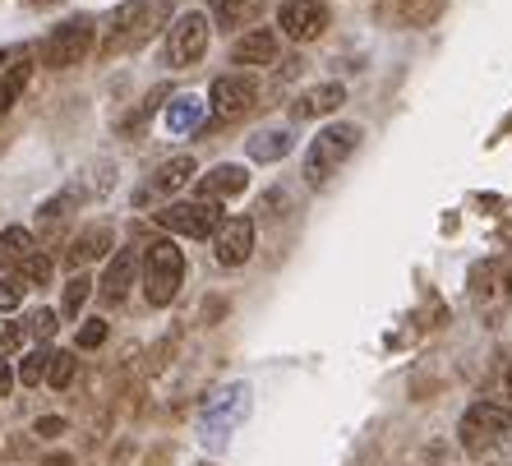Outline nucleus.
<instances>
[{
  "label": "nucleus",
  "mask_w": 512,
  "mask_h": 466,
  "mask_svg": "<svg viewBox=\"0 0 512 466\" xmlns=\"http://www.w3.org/2000/svg\"><path fill=\"white\" fill-rule=\"evenodd\" d=\"M130 282H134V250H116L107 263V273H102V287H97L102 305H125Z\"/></svg>",
  "instance_id": "obj_11"
},
{
  "label": "nucleus",
  "mask_w": 512,
  "mask_h": 466,
  "mask_svg": "<svg viewBox=\"0 0 512 466\" xmlns=\"http://www.w3.org/2000/svg\"><path fill=\"white\" fill-rule=\"evenodd\" d=\"M0 70H5V51H0Z\"/></svg>",
  "instance_id": "obj_35"
},
{
  "label": "nucleus",
  "mask_w": 512,
  "mask_h": 466,
  "mask_svg": "<svg viewBox=\"0 0 512 466\" xmlns=\"http://www.w3.org/2000/svg\"><path fill=\"white\" fill-rule=\"evenodd\" d=\"M213 254L222 268H240L254 254V222L250 217H222V227L213 231Z\"/></svg>",
  "instance_id": "obj_9"
},
{
  "label": "nucleus",
  "mask_w": 512,
  "mask_h": 466,
  "mask_svg": "<svg viewBox=\"0 0 512 466\" xmlns=\"http://www.w3.org/2000/svg\"><path fill=\"white\" fill-rule=\"evenodd\" d=\"M74 374H79V360L70 356V351H51V365H47V383L56 388V393H65L74 383Z\"/></svg>",
  "instance_id": "obj_23"
},
{
  "label": "nucleus",
  "mask_w": 512,
  "mask_h": 466,
  "mask_svg": "<svg viewBox=\"0 0 512 466\" xmlns=\"http://www.w3.org/2000/svg\"><path fill=\"white\" fill-rule=\"evenodd\" d=\"M231 60H236V65H273L277 60V33L273 28H250L245 37H236Z\"/></svg>",
  "instance_id": "obj_13"
},
{
  "label": "nucleus",
  "mask_w": 512,
  "mask_h": 466,
  "mask_svg": "<svg viewBox=\"0 0 512 466\" xmlns=\"http://www.w3.org/2000/svg\"><path fill=\"white\" fill-rule=\"evenodd\" d=\"M24 347V323L0 319V351H19Z\"/></svg>",
  "instance_id": "obj_29"
},
{
  "label": "nucleus",
  "mask_w": 512,
  "mask_h": 466,
  "mask_svg": "<svg viewBox=\"0 0 512 466\" xmlns=\"http://www.w3.org/2000/svg\"><path fill=\"white\" fill-rule=\"evenodd\" d=\"M508 397H512V370H508Z\"/></svg>",
  "instance_id": "obj_34"
},
{
  "label": "nucleus",
  "mask_w": 512,
  "mask_h": 466,
  "mask_svg": "<svg viewBox=\"0 0 512 466\" xmlns=\"http://www.w3.org/2000/svg\"><path fill=\"white\" fill-rule=\"evenodd\" d=\"M56 328H60V314L56 310H33V314H28V323H24V333L42 337V342H47Z\"/></svg>",
  "instance_id": "obj_27"
},
{
  "label": "nucleus",
  "mask_w": 512,
  "mask_h": 466,
  "mask_svg": "<svg viewBox=\"0 0 512 466\" xmlns=\"http://www.w3.org/2000/svg\"><path fill=\"white\" fill-rule=\"evenodd\" d=\"M28 79H33V60H14L10 70H0V120L14 111V102L24 97Z\"/></svg>",
  "instance_id": "obj_18"
},
{
  "label": "nucleus",
  "mask_w": 512,
  "mask_h": 466,
  "mask_svg": "<svg viewBox=\"0 0 512 466\" xmlns=\"http://www.w3.org/2000/svg\"><path fill=\"white\" fill-rule=\"evenodd\" d=\"M342 102H346L342 84H319V88H310V93L300 97V102H291V116L296 120H319V116H328V111H337Z\"/></svg>",
  "instance_id": "obj_14"
},
{
  "label": "nucleus",
  "mask_w": 512,
  "mask_h": 466,
  "mask_svg": "<svg viewBox=\"0 0 512 466\" xmlns=\"http://www.w3.org/2000/svg\"><path fill=\"white\" fill-rule=\"evenodd\" d=\"M291 144H296V139L286 130H259L250 144H245V153H250L254 162H282V157L291 153Z\"/></svg>",
  "instance_id": "obj_19"
},
{
  "label": "nucleus",
  "mask_w": 512,
  "mask_h": 466,
  "mask_svg": "<svg viewBox=\"0 0 512 466\" xmlns=\"http://www.w3.org/2000/svg\"><path fill=\"white\" fill-rule=\"evenodd\" d=\"M277 24H282V37H291V42H314L328 28V10L319 0H282Z\"/></svg>",
  "instance_id": "obj_10"
},
{
  "label": "nucleus",
  "mask_w": 512,
  "mask_h": 466,
  "mask_svg": "<svg viewBox=\"0 0 512 466\" xmlns=\"http://www.w3.org/2000/svg\"><path fill=\"white\" fill-rule=\"evenodd\" d=\"M457 439H462L466 453L499 448V443L512 439V411L499 407V402H476V407L462 416V425H457Z\"/></svg>",
  "instance_id": "obj_3"
},
{
  "label": "nucleus",
  "mask_w": 512,
  "mask_h": 466,
  "mask_svg": "<svg viewBox=\"0 0 512 466\" xmlns=\"http://www.w3.org/2000/svg\"><path fill=\"white\" fill-rule=\"evenodd\" d=\"M356 144H360L356 125H323V130L314 134L310 153H305V180H310V185H328L333 171L356 153Z\"/></svg>",
  "instance_id": "obj_2"
},
{
  "label": "nucleus",
  "mask_w": 512,
  "mask_h": 466,
  "mask_svg": "<svg viewBox=\"0 0 512 466\" xmlns=\"http://www.w3.org/2000/svg\"><path fill=\"white\" fill-rule=\"evenodd\" d=\"M245 185H250V171L240 167V162H222V167H213L208 176L199 180V199H231V194H245Z\"/></svg>",
  "instance_id": "obj_12"
},
{
  "label": "nucleus",
  "mask_w": 512,
  "mask_h": 466,
  "mask_svg": "<svg viewBox=\"0 0 512 466\" xmlns=\"http://www.w3.org/2000/svg\"><path fill=\"white\" fill-rule=\"evenodd\" d=\"M65 430H70V425H65V420H60V416H42V420H37V425H33V434H37V439H60V434H65Z\"/></svg>",
  "instance_id": "obj_30"
},
{
  "label": "nucleus",
  "mask_w": 512,
  "mask_h": 466,
  "mask_svg": "<svg viewBox=\"0 0 512 466\" xmlns=\"http://www.w3.org/2000/svg\"><path fill=\"white\" fill-rule=\"evenodd\" d=\"M180 282H185V254L171 240H157L143 254V296L148 305H171L180 296Z\"/></svg>",
  "instance_id": "obj_1"
},
{
  "label": "nucleus",
  "mask_w": 512,
  "mask_h": 466,
  "mask_svg": "<svg viewBox=\"0 0 512 466\" xmlns=\"http://www.w3.org/2000/svg\"><path fill=\"white\" fill-rule=\"evenodd\" d=\"M107 250H111V227H84L74 236L70 250H65V263H70V268H84V263L102 259Z\"/></svg>",
  "instance_id": "obj_16"
},
{
  "label": "nucleus",
  "mask_w": 512,
  "mask_h": 466,
  "mask_svg": "<svg viewBox=\"0 0 512 466\" xmlns=\"http://www.w3.org/2000/svg\"><path fill=\"white\" fill-rule=\"evenodd\" d=\"M33 250H37L33 231H24V227H5V231H0V268H19V263H24Z\"/></svg>",
  "instance_id": "obj_20"
},
{
  "label": "nucleus",
  "mask_w": 512,
  "mask_h": 466,
  "mask_svg": "<svg viewBox=\"0 0 512 466\" xmlns=\"http://www.w3.org/2000/svg\"><path fill=\"white\" fill-rule=\"evenodd\" d=\"M14 273L24 277V287H47V282H51V259L42 250H33L24 263H19V268H14Z\"/></svg>",
  "instance_id": "obj_24"
},
{
  "label": "nucleus",
  "mask_w": 512,
  "mask_h": 466,
  "mask_svg": "<svg viewBox=\"0 0 512 466\" xmlns=\"http://www.w3.org/2000/svg\"><path fill=\"white\" fill-rule=\"evenodd\" d=\"M203 116H208V107H203V97L194 93H180L176 102L167 107V116H162V125H167V134H194L203 125Z\"/></svg>",
  "instance_id": "obj_15"
},
{
  "label": "nucleus",
  "mask_w": 512,
  "mask_h": 466,
  "mask_svg": "<svg viewBox=\"0 0 512 466\" xmlns=\"http://www.w3.org/2000/svg\"><path fill=\"white\" fill-rule=\"evenodd\" d=\"M107 333H111L107 319H88L84 328H79V337H74V342H79L84 351H93V347H102V342H107Z\"/></svg>",
  "instance_id": "obj_28"
},
{
  "label": "nucleus",
  "mask_w": 512,
  "mask_h": 466,
  "mask_svg": "<svg viewBox=\"0 0 512 466\" xmlns=\"http://www.w3.org/2000/svg\"><path fill=\"white\" fill-rule=\"evenodd\" d=\"M47 365H51V347H37L33 356H24V365H19V383H24V388L47 383Z\"/></svg>",
  "instance_id": "obj_25"
},
{
  "label": "nucleus",
  "mask_w": 512,
  "mask_h": 466,
  "mask_svg": "<svg viewBox=\"0 0 512 466\" xmlns=\"http://www.w3.org/2000/svg\"><path fill=\"white\" fill-rule=\"evenodd\" d=\"M263 10V0H208V14H213L217 28H240L254 24Z\"/></svg>",
  "instance_id": "obj_17"
},
{
  "label": "nucleus",
  "mask_w": 512,
  "mask_h": 466,
  "mask_svg": "<svg viewBox=\"0 0 512 466\" xmlns=\"http://www.w3.org/2000/svg\"><path fill=\"white\" fill-rule=\"evenodd\" d=\"M171 19V0H130V5H120V14H116V37L120 42H148V37L157 33V28Z\"/></svg>",
  "instance_id": "obj_7"
},
{
  "label": "nucleus",
  "mask_w": 512,
  "mask_h": 466,
  "mask_svg": "<svg viewBox=\"0 0 512 466\" xmlns=\"http://www.w3.org/2000/svg\"><path fill=\"white\" fill-rule=\"evenodd\" d=\"M93 42H97L93 24H88V19H70V24L51 28V33L42 37V60H47V65H56V70H70V65L88 60Z\"/></svg>",
  "instance_id": "obj_4"
},
{
  "label": "nucleus",
  "mask_w": 512,
  "mask_h": 466,
  "mask_svg": "<svg viewBox=\"0 0 512 466\" xmlns=\"http://www.w3.org/2000/svg\"><path fill=\"white\" fill-rule=\"evenodd\" d=\"M503 296L512 300V268H508V277H503Z\"/></svg>",
  "instance_id": "obj_33"
},
{
  "label": "nucleus",
  "mask_w": 512,
  "mask_h": 466,
  "mask_svg": "<svg viewBox=\"0 0 512 466\" xmlns=\"http://www.w3.org/2000/svg\"><path fill=\"white\" fill-rule=\"evenodd\" d=\"M24 277L14 273V277H5L0 282V314H14V310H24Z\"/></svg>",
  "instance_id": "obj_26"
},
{
  "label": "nucleus",
  "mask_w": 512,
  "mask_h": 466,
  "mask_svg": "<svg viewBox=\"0 0 512 466\" xmlns=\"http://www.w3.org/2000/svg\"><path fill=\"white\" fill-rule=\"evenodd\" d=\"M254 97H259L254 79H245V74H222V79H213L208 107H213V120H240L254 107Z\"/></svg>",
  "instance_id": "obj_8"
},
{
  "label": "nucleus",
  "mask_w": 512,
  "mask_h": 466,
  "mask_svg": "<svg viewBox=\"0 0 512 466\" xmlns=\"http://www.w3.org/2000/svg\"><path fill=\"white\" fill-rule=\"evenodd\" d=\"M190 180H194V157H171V162H162V167H157L153 190L157 194H176V190H185Z\"/></svg>",
  "instance_id": "obj_21"
},
{
  "label": "nucleus",
  "mask_w": 512,
  "mask_h": 466,
  "mask_svg": "<svg viewBox=\"0 0 512 466\" xmlns=\"http://www.w3.org/2000/svg\"><path fill=\"white\" fill-rule=\"evenodd\" d=\"M93 277L88 273H79V277H70V282H65V300H60V319H79V310H84L88 305V296H93Z\"/></svg>",
  "instance_id": "obj_22"
},
{
  "label": "nucleus",
  "mask_w": 512,
  "mask_h": 466,
  "mask_svg": "<svg viewBox=\"0 0 512 466\" xmlns=\"http://www.w3.org/2000/svg\"><path fill=\"white\" fill-rule=\"evenodd\" d=\"M157 222H162L171 236L208 240L222 227V208H217V199H190V204H167L157 213Z\"/></svg>",
  "instance_id": "obj_5"
},
{
  "label": "nucleus",
  "mask_w": 512,
  "mask_h": 466,
  "mask_svg": "<svg viewBox=\"0 0 512 466\" xmlns=\"http://www.w3.org/2000/svg\"><path fill=\"white\" fill-rule=\"evenodd\" d=\"M10 383H14V374H10V365H5V360H0V397L10 393Z\"/></svg>",
  "instance_id": "obj_31"
},
{
  "label": "nucleus",
  "mask_w": 512,
  "mask_h": 466,
  "mask_svg": "<svg viewBox=\"0 0 512 466\" xmlns=\"http://www.w3.org/2000/svg\"><path fill=\"white\" fill-rule=\"evenodd\" d=\"M203 51H208V14L185 10L167 33V65L171 70H185V65L203 60Z\"/></svg>",
  "instance_id": "obj_6"
},
{
  "label": "nucleus",
  "mask_w": 512,
  "mask_h": 466,
  "mask_svg": "<svg viewBox=\"0 0 512 466\" xmlns=\"http://www.w3.org/2000/svg\"><path fill=\"white\" fill-rule=\"evenodd\" d=\"M42 466H74V457H70V453H56V457H47Z\"/></svg>",
  "instance_id": "obj_32"
}]
</instances>
